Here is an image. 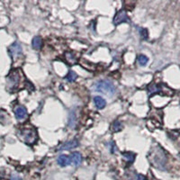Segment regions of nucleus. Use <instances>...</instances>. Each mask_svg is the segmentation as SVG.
Masks as SVG:
<instances>
[{
  "mask_svg": "<svg viewBox=\"0 0 180 180\" xmlns=\"http://www.w3.org/2000/svg\"><path fill=\"white\" fill-rule=\"evenodd\" d=\"M149 160L150 163L158 169H165V165H166V155L164 151L159 148L156 147L154 148L150 154L148 155Z\"/></svg>",
  "mask_w": 180,
  "mask_h": 180,
  "instance_id": "1",
  "label": "nucleus"
},
{
  "mask_svg": "<svg viewBox=\"0 0 180 180\" xmlns=\"http://www.w3.org/2000/svg\"><path fill=\"white\" fill-rule=\"evenodd\" d=\"M94 90L104 93L107 96H113L115 92V86L109 80H99L94 84Z\"/></svg>",
  "mask_w": 180,
  "mask_h": 180,
  "instance_id": "2",
  "label": "nucleus"
},
{
  "mask_svg": "<svg viewBox=\"0 0 180 180\" xmlns=\"http://www.w3.org/2000/svg\"><path fill=\"white\" fill-rule=\"evenodd\" d=\"M20 139L28 145L34 144L37 141V132L34 129H22L19 132Z\"/></svg>",
  "mask_w": 180,
  "mask_h": 180,
  "instance_id": "3",
  "label": "nucleus"
},
{
  "mask_svg": "<svg viewBox=\"0 0 180 180\" xmlns=\"http://www.w3.org/2000/svg\"><path fill=\"white\" fill-rule=\"evenodd\" d=\"M20 83V75L16 70H14L6 77V85L9 90L15 89Z\"/></svg>",
  "mask_w": 180,
  "mask_h": 180,
  "instance_id": "4",
  "label": "nucleus"
},
{
  "mask_svg": "<svg viewBox=\"0 0 180 180\" xmlns=\"http://www.w3.org/2000/svg\"><path fill=\"white\" fill-rule=\"evenodd\" d=\"M128 20H129V17H128V14H127L126 11L120 10L119 12H117V14L114 16V24H120L122 23L127 22Z\"/></svg>",
  "mask_w": 180,
  "mask_h": 180,
  "instance_id": "5",
  "label": "nucleus"
},
{
  "mask_svg": "<svg viewBox=\"0 0 180 180\" xmlns=\"http://www.w3.org/2000/svg\"><path fill=\"white\" fill-rule=\"evenodd\" d=\"M9 52L11 54L13 59L18 58L22 55V47L18 42H14L12 45L9 47Z\"/></svg>",
  "mask_w": 180,
  "mask_h": 180,
  "instance_id": "6",
  "label": "nucleus"
},
{
  "mask_svg": "<svg viewBox=\"0 0 180 180\" xmlns=\"http://www.w3.org/2000/svg\"><path fill=\"white\" fill-rule=\"evenodd\" d=\"M14 114H15V118L17 120H24L27 116V110L24 106H18L14 108Z\"/></svg>",
  "mask_w": 180,
  "mask_h": 180,
  "instance_id": "7",
  "label": "nucleus"
},
{
  "mask_svg": "<svg viewBox=\"0 0 180 180\" xmlns=\"http://www.w3.org/2000/svg\"><path fill=\"white\" fill-rule=\"evenodd\" d=\"M58 164L60 165V167H67L70 164L71 162V158L67 155H60L58 158Z\"/></svg>",
  "mask_w": 180,
  "mask_h": 180,
  "instance_id": "8",
  "label": "nucleus"
},
{
  "mask_svg": "<svg viewBox=\"0 0 180 180\" xmlns=\"http://www.w3.org/2000/svg\"><path fill=\"white\" fill-rule=\"evenodd\" d=\"M78 146V142L77 140H73V141H70L68 142H65L60 146V150H72L74 148H77Z\"/></svg>",
  "mask_w": 180,
  "mask_h": 180,
  "instance_id": "9",
  "label": "nucleus"
},
{
  "mask_svg": "<svg viewBox=\"0 0 180 180\" xmlns=\"http://www.w3.org/2000/svg\"><path fill=\"white\" fill-rule=\"evenodd\" d=\"M94 103H95V106L98 109H103L106 105V100L103 97H101V96H96L94 98Z\"/></svg>",
  "mask_w": 180,
  "mask_h": 180,
  "instance_id": "10",
  "label": "nucleus"
},
{
  "mask_svg": "<svg viewBox=\"0 0 180 180\" xmlns=\"http://www.w3.org/2000/svg\"><path fill=\"white\" fill-rule=\"evenodd\" d=\"M65 59L67 60V62H68L70 65H71V66L72 65H74V64H76V63L78 62V60H77L76 56L74 55L73 52H70V51L65 53Z\"/></svg>",
  "mask_w": 180,
  "mask_h": 180,
  "instance_id": "11",
  "label": "nucleus"
},
{
  "mask_svg": "<svg viewBox=\"0 0 180 180\" xmlns=\"http://www.w3.org/2000/svg\"><path fill=\"white\" fill-rule=\"evenodd\" d=\"M148 92L150 94H155V93H160L162 92V86L160 85L151 84L148 86Z\"/></svg>",
  "mask_w": 180,
  "mask_h": 180,
  "instance_id": "12",
  "label": "nucleus"
},
{
  "mask_svg": "<svg viewBox=\"0 0 180 180\" xmlns=\"http://www.w3.org/2000/svg\"><path fill=\"white\" fill-rule=\"evenodd\" d=\"M71 161L74 163V165L78 166L82 161V156L79 152H74L71 155Z\"/></svg>",
  "mask_w": 180,
  "mask_h": 180,
  "instance_id": "13",
  "label": "nucleus"
},
{
  "mask_svg": "<svg viewBox=\"0 0 180 180\" xmlns=\"http://www.w3.org/2000/svg\"><path fill=\"white\" fill-rule=\"evenodd\" d=\"M42 38L40 36H35L34 39H33V42H32V45H33V48L35 49V50H40L42 47Z\"/></svg>",
  "mask_w": 180,
  "mask_h": 180,
  "instance_id": "14",
  "label": "nucleus"
},
{
  "mask_svg": "<svg viewBox=\"0 0 180 180\" xmlns=\"http://www.w3.org/2000/svg\"><path fill=\"white\" fill-rule=\"evenodd\" d=\"M122 157H123V159L129 163H132L135 159V155L132 152H123Z\"/></svg>",
  "mask_w": 180,
  "mask_h": 180,
  "instance_id": "15",
  "label": "nucleus"
},
{
  "mask_svg": "<svg viewBox=\"0 0 180 180\" xmlns=\"http://www.w3.org/2000/svg\"><path fill=\"white\" fill-rule=\"evenodd\" d=\"M138 63L141 65V66H145L146 64H147V62H148V58L145 56V55H139L138 56Z\"/></svg>",
  "mask_w": 180,
  "mask_h": 180,
  "instance_id": "16",
  "label": "nucleus"
},
{
  "mask_svg": "<svg viewBox=\"0 0 180 180\" xmlns=\"http://www.w3.org/2000/svg\"><path fill=\"white\" fill-rule=\"evenodd\" d=\"M77 77H78V76H77V74L71 70V71L69 72V74L66 76V79H67L69 82H73V81L77 78Z\"/></svg>",
  "mask_w": 180,
  "mask_h": 180,
  "instance_id": "17",
  "label": "nucleus"
},
{
  "mask_svg": "<svg viewBox=\"0 0 180 180\" xmlns=\"http://www.w3.org/2000/svg\"><path fill=\"white\" fill-rule=\"evenodd\" d=\"M75 122H76V114L74 112H71L70 115V120H69V125L70 127H74L75 125Z\"/></svg>",
  "mask_w": 180,
  "mask_h": 180,
  "instance_id": "18",
  "label": "nucleus"
},
{
  "mask_svg": "<svg viewBox=\"0 0 180 180\" xmlns=\"http://www.w3.org/2000/svg\"><path fill=\"white\" fill-rule=\"evenodd\" d=\"M113 129H114V132H117V131H120L121 129H122V124H121L120 122H114V124H113Z\"/></svg>",
  "mask_w": 180,
  "mask_h": 180,
  "instance_id": "19",
  "label": "nucleus"
},
{
  "mask_svg": "<svg viewBox=\"0 0 180 180\" xmlns=\"http://www.w3.org/2000/svg\"><path fill=\"white\" fill-rule=\"evenodd\" d=\"M140 34L142 39H147L148 38V31L144 28H140Z\"/></svg>",
  "mask_w": 180,
  "mask_h": 180,
  "instance_id": "20",
  "label": "nucleus"
},
{
  "mask_svg": "<svg viewBox=\"0 0 180 180\" xmlns=\"http://www.w3.org/2000/svg\"><path fill=\"white\" fill-rule=\"evenodd\" d=\"M135 180H146V178L144 177L143 175L139 174V175H136V177H135Z\"/></svg>",
  "mask_w": 180,
  "mask_h": 180,
  "instance_id": "21",
  "label": "nucleus"
},
{
  "mask_svg": "<svg viewBox=\"0 0 180 180\" xmlns=\"http://www.w3.org/2000/svg\"><path fill=\"white\" fill-rule=\"evenodd\" d=\"M110 144H111V145H110V146H111V151H112V152L114 153V151H115V150H117V148H116V146H115V144H114V142H111Z\"/></svg>",
  "mask_w": 180,
  "mask_h": 180,
  "instance_id": "22",
  "label": "nucleus"
},
{
  "mask_svg": "<svg viewBox=\"0 0 180 180\" xmlns=\"http://www.w3.org/2000/svg\"><path fill=\"white\" fill-rule=\"evenodd\" d=\"M10 180H21V178H20L17 175H12L11 179Z\"/></svg>",
  "mask_w": 180,
  "mask_h": 180,
  "instance_id": "23",
  "label": "nucleus"
}]
</instances>
